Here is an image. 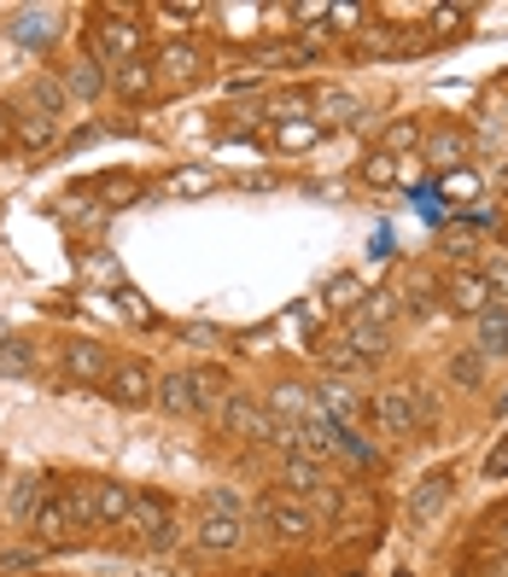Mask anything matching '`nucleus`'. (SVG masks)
Returning a JSON list of instances; mask_svg holds the SVG:
<instances>
[{"instance_id": "f257e3e1", "label": "nucleus", "mask_w": 508, "mask_h": 577, "mask_svg": "<svg viewBox=\"0 0 508 577\" xmlns=\"http://www.w3.org/2000/svg\"><path fill=\"white\" fill-rule=\"evenodd\" d=\"M140 47H147V30H140L129 12H106L94 24V58L99 65H135Z\"/></svg>"}, {"instance_id": "f03ea898", "label": "nucleus", "mask_w": 508, "mask_h": 577, "mask_svg": "<svg viewBox=\"0 0 508 577\" xmlns=\"http://www.w3.org/2000/svg\"><path fill=\"white\" fill-rule=\"evenodd\" d=\"M135 531V543H147V548H170L176 543V525H170V502L165 496H152V490H140L135 496V513H129V525Z\"/></svg>"}, {"instance_id": "7ed1b4c3", "label": "nucleus", "mask_w": 508, "mask_h": 577, "mask_svg": "<svg viewBox=\"0 0 508 577\" xmlns=\"http://www.w3.org/2000/svg\"><path fill=\"white\" fill-rule=\"evenodd\" d=\"M106 397H112L117 408H147V403L158 397V380H152V367L140 362V356L117 362V367H112V380H106Z\"/></svg>"}, {"instance_id": "20e7f679", "label": "nucleus", "mask_w": 508, "mask_h": 577, "mask_svg": "<svg viewBox=\"0 0 508 577\" xmlns=\"http://www.w3.org/2000/svg\"><path fill=\"white\" fill-rule=\"evenodd\" d=\"M222 431H229V438H246V444H269L275 438V415L257 397H229L222 403Z\"/></svg>"}, {"instance_id": "39448f33", "label": "nucleus", "mask_w": 508, "mask_h": 577, "mask_svg": "<svg viewBox=\"0 0 508 577\" xmlns=\"http://www.w3.org/2000/svg\"><path fill=\"white\" fill-rule=\"evenodd\" d=\"M152 71L165 88H188V82H199V71H205V53H199L193 41H165V47L152 53Z\"/></svg>"}, {"instance_id": "423d86ee", "label": "nucleus", "mask_w": 508, "mask_h": 577, "mask_svg": "<svg viewBox=\"0 0 508 577\" xmlns=\"http://www.w3.org/2000/svg\"><path fill=\"white\" fill-rule=\"evenodd\" d=\"M7 35L18 41V47H30V53H47L59 41V12L53 7H18L7 18Z\"/></svg>"}, {"instance_id": "0eeeda50", "label": "nucleus", "mask_w": 508, "mask_h": 577, "mask_svg": "<svg viewBox=\"0 0 508 577\" xmlns=\"http://www.w3.org/2000/svg\"><path fill=\"white\" fill-rule=\"evenodd\" d=\"M112 367H117V362H112L106 344H94V339L65 344V380H71V385H106Z\"/></svg>"}, {"instance_id": "6e6552de", "label": "nucleus", "mask_w": 508, "mask_h": 577, "mask_svg": "<svg viewBox=\"0 0 508 577\" xmlns=\"http://www.w3.org/2000/svg\"><path fill=\"white\" fill-rule=\"evenodd\" d=\"M281 484H287L293 496L321 502V513H339V496H334V484H328V472H321V461H281Z\"/></svg>"}, {"instance_id": "1a4fd4ad", "label": "nucleus", "mask_w": 508, "mask_h": 577, "mask_svg": "<svg viewBox=\"0 0 508 577\" xmlns=\"http://www.w3.org/2000/svg\"><path fill=\"white\" fill-rule=\"evenodd\" d=\"M257 520L269 525L281 543H304V537H310V531H316L310 507H298V502H281V496H269V502H263V507H257Z\"/></svg>"}, {"instance_id": "9d476101", "label": "nucleus", "mask_w": 508, "mask_h": 577, "mask_svg": "<svg viewBox=\"0 0 508 577\" xmlns=\"http://www.w3.org/2000/svg\"><path fill=\"white\" fill-rule=\"evenodd\" d=\"M165 415H176V420H193V415H205L199 408V385H193V367H181V374H165L158 380V397H152Z\"/></svg>"}, {"instance_id": "9b49d317", "label": "nucleus", "mask_w": 508, "mask_h": 577, "mask_svg": "<svg viewBox=\"0 0 508 577\" xmlns=\"http://www.w3.org/2000/svg\"><path fill=\"white\" fill-rule=\"evenodd\" d=\"M30 537L42 543V548H59V543H76L71 537V507H65V496H42V507H35V520H30Z\"/></svg>"}, {"instance_id": "f8f14e48", "label": "nucleus", "mask_w": 508, "mask_h": 577, "mask_svg": "<svg viewBox=\"0 0 508 577\" xmlns=\"http://www.w3.org/2000/svg\"><path fill=\"white\" fill-rule=\"evenodd\" d=\"M444 298H451V309H456V316H485V309H491L497 298H491V280H485L479 269H462V275H451V292H444Z\"/></svg>"}, {"instance_id": "ddd939ff", "label": "nucleus", "mask_w": 508, "mask_h": 577, "mask_svg": "<svg viewBox=\"0 0 508 577\" xmlns=\"http://www.w3.org/2000/svg\"><path fill=\"white\" fill-rule=\"evenodd\" d=\"M310 117L321 122V129H351V122H362L369 111H362V99H357V94H345V88H321Z\"/></svg>"}, {"instance_id": "4468645a", "label": "nucleus", "mask_w": 508, "mask_h": 577, "mask_svg": "<svg viewBox=\"0 0 508 577\" xmlns=\"http://www.w3.org/2000/svg\"><path fill=\"white\" fill-rule=\"evenodd\" d=\"M263 408L275 415V426H304V420L316 415V391H304V385H275Z\"/></svg>"}, {"instance_id": "2eb2a0df", "label": "nucleus", "mask_w": 508, "mask_h": 577, "mask_svg": "<svg viewBox=\"0 0 508 577\" xmlns=\"http://www.w3.org/2000/svg\"><path fill=\"white\" fill-rule=\"evenodd\" d=\"M374 415H380V426L385 431H415V420H421V408H415V391H403V385H392V391H380L374 397Z\"/></svg>"}, {"instance_id": "dca6fc26", "label": "nucleus", "mask_w": 508, "mask_h": 577, "mask_svg": "<svg viewBox=\"0 0 508 577\" xmlns=\"http://www.w3.org/2000/svg\"><path fill=\"white\" fill-rule=\"evenodd\" d=\"M240 543H246L240 513H205V520H199V548L205 554H234Z\"/></svg>"}, {"instance_id": "f3484780", "label": "nucleus", "mask_w": 508, "mask_h": 577, "mask_svg": "<svg viewBox=\"0 0 508 577\" xmlns=\"http://www.w3.org/2000/svg\"><path fill=\"white\" fill-rule=\"evenodd\" d=\"M316 408H321V415H328V420H334L339 431H351V426L362 420V397H357L351 385H339V380L316 391Z\"/></svg>"}, {"instance_id": "a211bd4d", "label": "nucleus", "mask_w": 508, "mask_h": 577, "mask_svg": "<svg viewBox=\"0 0 508 577\" xmlns=\"http://www.w3.org/2000/svg\"><path fill=\"white\" fill-rule=\"evenodd\" d=\"M444 502H451V472H426V479L415 484V496H410V520L415 525H433Z\"/></svg>"}, {"instance_id": "6ab92c4d", "label": "nucleus", "mask_w": 508, "mask_h": 577, "mask_svg": "<svg viewBox=\"0 0 508 577\" xmlns=\"http://www.w3.org/2000/svg\"><path fill=\"white\" fill-rule=\"evenodd\" d=\"M112 88L129 99V106H140V99H152L158 94V71H152V58H135V65H117L112 71Z\"/></svg>"}, {"instance_id": "aec40b11", "label": "nucleus", "mask_w": 508, "mask_h": 577, "mask_svg": "<svg viewBox=\"0 0 508 577\" xmlns=\"http://www.w3.org/2000/svg\"><path fill=\"white\" fill-rule=\"evenodd\" d=\"M94 513H99V525H129V513H135V490H129V484L99 479V484H94Z\"/></svg>"}, {"instance_id": "412c9836", "label": "nucleus", "mask_w": 508, "mask_h": 577, "mask_svg": "<svg viewBox=\"0 0 508 577\" xmlns=\"http://www.w3.org/2000/svg\"><path fill=\"white\" fill-rule=\"evenodd\" d=\"M426 163L444 170V175L462 170V163H467V135L462 129H433V135H426Z\"/></svg>"}, {"instance_id": "4be33fe9", "label": "nucleus", "mask_w": 508, "mask_h": 577, "mask_svg": "<svg viewBox=\"0 0 508 577\" xmlns=\"http://www.w3.org/2000/svg\"><path fill=\"white\" fill-rule=\"evenodd\" d=\"M88 193H94V204H106V211H117V204H135V199H140V175H129V170L94 175V181H88Z\"/></svg>"}, {"instance_id": "5701e85b", "label": "nucleus", "mask_w": 508, "mask_h": 577, "mask_svg": "<svg viewBox=\"0 0 508 577\" xmlns=\"http://www.w3.org/2000/svg\"><path fill=\"white\" fill-rule=\"evenodd\" d=\"M65 88H71V99H99V94L112 88V76H106V65H99L94 53H83V58H76V65H71Z\"/></svg>"}, {"instance_id": "b1692460", "label": "nucleus", "mask_w": 508, "mask_h": 577, "mask_svg": "<svg viewBox=\"0 0 508 577\" xmlns=\"http://www.w3.org/2000/svg\"><path fill=\"white\" fill-rule=\"evenodd\" d=\"M345 344H351V350H357L362 362H380L385 350H392V333H385V327H369V321L357 316L351 327H345Z\"/></svg>"}, {"instance_id": "393cba45", "label": "nucleus", "mask_w": 508, "mask_h": 577, "mask_svg": "<svg viewBox=\"0 0 508 577\" xmlns=\"http://www.w3.org/2000/svg\"><path fill=\"white\" fill-rule=\"evenodd\" d=\"M321 140V122L316 117H287V122H275V147L281 152H310Z\"/></svg>"}, {"instance_id": "a878e982", "label": "nucleus", "mask_w": 508, "mask_h": 577, "mask_svg": "<svg viewBox=\"0 0 508 577\" xmlns=\"http://www.w3.org/2000/svg\"><path fill=\"white\" fill-rule=\"evenodd\" d=\"M479 350L485 356H508V303H491L479 316Z\"/></svg>"}, {"instance_id": "bb28decb", "label": "nucleus", "mask_w": 508, "mask_h": 577, "mask_svg": "<svg viewBox=\"0 0 508 577\" xmlns=\"http://www.w3.org/2000/svg\"><path fill=\"white\" fill-rule=\"evenodd\" d=\"M30 367H35V344H30L24 333H7V339H0V374H7V380H24Z\"/></svg>"}, {"instance_id": "cd10ccee", "label": "nucleus", "mask_w": 508, "mask_h": 577, "mask_svg": "<svg viewBox=\"0 0 508 577\" xmlns=\"http://www.w3.org/2000/svg\"><path fill=\"white\" fill-rule=\"evenodd\" d=\"M421 140H426V129H421L415 117H392V122H385V135H380V152L403 158V152H415Z\"/></svg>"}, {"instance_id": "c85d7f7f", "label": "nucleus", "mask_w": 508, "mask_h": 577, "mask_svg": "<svg viewBox=\"0 0 508 577\" xmlns=\"http://www.w3.org/2000/svg\"><path fill=\"white\" fill-rule=\"evenodd\" d=\"M30 99L42 106V117H53V122H59V117H65V106H71V88H65L59 76H47V71H42V76L30 82Z\"/></svg>"}, {"instance_id": "c756f323", "label": "nucleus", "mask_w": 508, "mask_h": 577, "mask_svg": "<svg viewBox=\"0 0 508 577\" xmlns=\"http://www.w3.org/2000/svg\"><path fill=\"white\" fill-rule=\"evenodd\" d=\"M65 507H71V537H88V531H99V513H94V484L65 490Z\"/></svg>"}, {"instance_id": "7c9ffc66", "label": "nucleus", "mask_w": 508, "mask_h": 577, "mask_svg": "<svg viewBox=\"0 0 508 577\" xmlns=\"http://www.w3.org/2000/svg\"><path fill=\"white\" fill-rule=\"evenodd\" d=\"M398 175H403V158H392V152H369L362 158V181H369L374 193H385V188H398Z\"/></svg>"}, {"instance_id": "2f4dec72", "label": "nucleus", "mask_w": 508, "mask_h": 577, "mask_svg": "<svg viewBox=\"0 0 508 577\" xmlns=\"http://www.w3.org/2000/svg\"><path fill=\"white\" fill-rule=\"evenodd\" d=\"M170 193L176 199H205V193H216V170H205V163H188V170L170 175Z\"/></svg>"}, {"instance_id": "473e14b6", "label": "nucleus", "mask_w": 508, "mask_h": 577, "mask_svg": "<svg viewBox=\"0 0 508 577\" xmlns=\"http://www.w3.org/2000/svg\"><path fill=\"white\" fill-rule=\"evenodd\" d=\"M53 140H59V122H53V117H42V111H35V117H18V147H24V152H47Z\"/></svg>"}, {"instance_id": "72a5a7b5", "label": "nucleus", "mask_w": 508, "mask_h": 577, "mask_svg": "<svg viewBox=\"0 0 508 577\" xmlns=\"http://www.w3.org/2000/svg\"><path fill=\"white\" fill-rule=\"evenodd\" d=\"M193 385H199V408H216L222 415V403H229V374H222V367H193Z\"/></svg>"}, {"instance_id": "f704fd0d", "label": "nucleus", "mask_w": 508, "mask_h": 577, "mask_svg": "<svg viewBox=\"0 0 508 577\" xmlns=\"http://www.w3.org/2000/svg\"><path fill=\"white\" fill-rule=\"evenodd\" d=\"M35 507H42V479H12V490H7V513L30 525Z\"/></svg>"}, {"instance_id": "c9c22d12", "label": "nucleus", "mask_w": 508, "mask_h": 577, "mask_svg": "<svg viewBox=\"0 0 508 577\" xmlns=\"http://www.w3.org/2000/svg\"><path fill=\"white\" fill-rule=\"evenodd\" d=\"M321 362H328V367H334V374H362V367H369V362H362V356H357V350H351V344H345V339H334V344H321Z\"/></svg>"}, {"instance_id": "e433bc0d", "label": "nucleus", "mask_w": 508, "mask_h": 577, "mask_svg": "<svg viewBox=\"0 0 508 577\" xmlns=\"http://www.w3.org/2000/svg\"><path fill=\"white\" fill-rule=\"evenodd\" d=\"M357 316L369 321V327H392V316H398V298H392V292H369V298H362V309H357Z\"/></svg>"}, {"instance_id": "4c0bfd02", "label": "nucleus", "mask_w": 508, "mask_h": 577, "mask_svg": "<svg viewBox=\"0 0 508 577\" xmlns=\"http://www.w3.org/2000/svg\"><path fill=\"white\" fill-rule=\"evenodd\" d=\"M444 199H479V170H467V163L451 170L444 175Z\"/></svg>"}, {"instance_id": "58836bf2", "label": "nucleus", "mask_w": 508, "mask_h": 577, "mask_svg": "<svg viewBox=\"0 0 508 577\" xmlns=\"http://www.w3.org/2000/svg\"><path fill=\"white\" fill-rule=\"evenodd\" d=\"M158 18H170V24H199V18H205V7H199V0H165V7H158Z\"/></svg>"}, {"instance_id": "ea45409f", "label": "nucleus", "mask_w": 508, "mask_h": 577, "mask_svg": "<svg viewBox=\"0 0 508 577\" xmlns=\"http://www.w3.org/2000/svg\"><path fill=\"white\" fill-rule=\"evenodd\" d=\"M339 449H345V456H351L357 467H374L380 456H374V444H362V431L351 426V431H339Z\"/></svg>"}, {"instance_id": "a19ab883", "label": "nucleus", "mask_w": 508, "mask_h": 577, "mask_svg": "<svg viewBox=\"0 0 508 577\" xmlns=\"http://www.w3.org/2000/svg\"><path fill=\"white\" fill-rule=\"evenodd\" d=\"M467 30V12L462 7H438L433 12V35H462Z\"/></svg>"}, {"instance_id": "79ce46f5", "label": "nucleus", "mask_w": 508, "mask_h": 577, "mask_svg": "<svg viewBox=\"0 0 508 577\" xmlns=\"http://www.w3.org/2000/svg\"><path fill=\"white\" fill-rule=\"evenodd\" d=\"M328 12H334L328 0H298V7H287V18H298L304 30H316V18H328Z\"/></svg>"}, {"instance_id": "37998d69", "label": "nucleus", "mask_w": 508, "mask_h": 577, "mask_svg": "<svg viewBox=\"0 0 508 577\" xmlns=\"http://www.w3.org/2000/svg\"><path fill=\"white\" fill-rule=\"evenodd\" d=\"M467 577H508V554H497V548H491V554H479Z\"/></svg>"}, {"instance_id": "c03bdc74", "label": "nucleus", "mask_w": 508, "mask_h": 577, "mask_svg": "<svg viewBox=\"0 0 508 577\" xmlns=\"http://www.w3.org/2000/svg\"><path fill=\"white\" fill-rule=\"evenodd\" d=\"M257 12H263V7H222L216 18H222V24H229L234 35H246V30H252V24H246V18H257Z\"/></svg>"}, {"instance_id": "a18cd8bd", "label": "nucleus", "mask_w": 508, "mask_h": 577, "mask_svg": "<svg viewBox=\"0 0 508 577\" xmlns=\"http://www.w3.org/2000/svg\"><path fill=\"white\" fill-rule=\"evenodd\" d=\"M357 292H362L357 275H334V280H328V303H351Z\"/></svg>"}, {"instance_id": "49530a36", "label": "nucleus", "mask_w": 508, "mask_h": 577, "mask_svg": "<svg viewBox=\"0 0 508 577\" xmlns=\"http://www.w3.org/2000/svg\"><path fill=\"white\" fill-rule=\"evenodd\" d=\"M205 513H240L234 490H205Z\"/></svg>"}, {"instance_id": "de8ad7c7", "label": "nucleus", "mask_w": 508, "mask_h": 577, "mask_svg": "<svg viewBox=\"0 0 508 577\" xmlns=\"http://www.w3.org/2000/svg\"><path fill=\"white\" fill-rule=\"evenodd\" d=\"M451 380H462V385H479V356H456V362H451Z\"/></svg>"}, {"instance_id": "09e8293b", "label": "nucleus", "mask_w": 508, "mask_h": 577, "mask_svg": "<svg viewBox=\"0 0 508 577\" xmlns=\"http://www.w3.org/2000/svg\"><path fill=\"white\" fill-rule=\"evenodd\" d=\"M502 472H508V438L491 444V456H485V479H502Z\"/></svg>"}, {"instance_id": "8fccbe9b", "label": "nucleus", "mask_w": 508, "mask_h": 577, "mask_svg": "<svg viewBox=\"0 0 508 577\" xmlns=\"http://www.w3.org/2000/svg\"><path fill=\"white\" fill-rule=\"evenodd\" d=\"M362 47H369V53H392L398 35H392V30H362Z\"/></svg>"}, {"instance_id": "3c124183", "label": "nucleus", "mask_w": 508, "mask_h": 577, "mask_svg": "<svg viewBox=\"0 0 508 577\" xmlns=\"http://www.w3.org/2000/svg\"><path fill=\"white\" fill-rule=\"evenodd\" d=\"M117 303H124V309H129V316H135V321H152V309H147V298H140V292H129V286H124V292H117Z\"/></svg>"}, {"instance_id": "603ef678", "label": "nucleus", "mask_w": 508, "mask_h": 577, "mask_svg": "<svg viewBox=\"0 0 508 577\" xmlns=\"http://www.w3.org/2000/svg\"><path fill=\"white\" fill-rule=\"evenodd\" d=\"M12 140H18V111H12V106H0V152H7Z\"/></svg>"}, {"instance_id": "864d4df0", "label": "nucleus", "mask_w": 508, "mask_h": 577, "mask_svg": "<svg viewBox=\"0 0 508 577\" xmlns=\"http://www.w3.org/2000/svg\"><path fill=\"white\" fill-rule=\"evenodd\" d=\"M328 18H334V30H357V18H362V7H334Z\"/></svg>"}, {"instance_id": "5fc2aeb1", "label": "nucleus", "mask_w": 508, "mask_h": 577, "mask_svg": "<svg viewBox=\"0 0 508 577\" xmlns=\"http://www.w3.org/2000/svg\"><path fill=\"white\" fill-rule=\"evenodd\" d=\"M467 222H474V228H497V211H491V204H474V211H467Z\"/></svg>"}, {"instance_id": "6e6d98bb", "label": "nucleus", "mask_w": 508, "mask_h": 577, "mask_svg": "<svg viewBox=\"0 0 508 577\" xmlns=\"http://www.w3.org/2000/svg\"><path fill=\"white\" fill-rule=\"evenodd\" d=\"M426 298H433V280H410V309H426Z\"/></svg>"}, {"instance_id": "4d7b16f0", "label": "nucleus", "mask_w": 508, "mask_h": 577, "mask_svg": "<svg viewBox=\"0 0 508 577\" xmlns=\"http://www.w3.org/2000/svg\"><path fill=\"white\" fill-rule=\"evenodd\" d=\"M491 548L508 554V513H502V520H491Z\"/></svg>"}, {"instance_id": "13d9d810", "label": "nucleus", "mask_w": 508, "mask_h": 577, "mask_svg": "<svg viewBox=\"0 0 508 577\" xmlns=\"http://www.w3.org/2000/svg\"><path fill=\"white\" fill-rule=\"evenodd\" d=\"M485 280H491V298H497V292H508V263H497V269L485 275Z\"/></svg>"}, {"instance_id": "bf43d9fd", "label": "nucleus", "mask_w": 508, "mask_h": 577, "mask_svg": "<svg viewBox=\"0 0 508 577\" xmlns=\"http://www.w3.org/2000/svg\"><path fill=\"white\" fill-rule=\"evenodd\" d=\"M0 507H7V479H0Z\"/></svg>"}, {"instance_id": "052dcab7", "label": "nucleus", "mask_w": 508, "mask_h": 577, "mask_svg": "<svg viewBox=\"0 0 508 577\" xmlns=\"http://www.w3.org/2000/svg\"><path fill=\"white\" fill-rule=\"evenodd\" d=\"M345 577H369V571H345Z\"/></svg>"}, {"instance_id": "680f3d73", "label": "nucleus", "mask_w": 508, "mask_h": 577, "mask_svg": "<svg viewBox=\"0 0 508 577\" xmlns=\"http://www.w3.org/2000/svg\"><path fill=\"white\" fill-rule=\"evenodd\" d=\"M398 577H415V571H398Z\"/></svg>"}]
</instances>
